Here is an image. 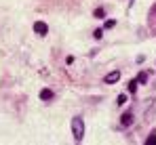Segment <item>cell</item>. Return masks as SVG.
<instances>
[{
	"instance_id": "cell-1",
	"label": "cell",
	"mask_w": 156,
	"mask_h": 145,
	"mask_svg": "<svg viewBox=\"0 0 156 145\" xmlns=\"http://www.w3.org/2000/svg\"><path fill=\"white\" fill-rule=\"evenodd\" d=\"M72 135H74V141H82L84 139V120L82 118H72Z\"/></svg>"
},
{
	"instance_id": "cell-2",
	"label": "cell",
	"mask_w": 156,
	"mask_h": 145,
	"mask_svg": "<svg viewBox=\"0 0 156 145\" xmlns=\"http://www.w3.org/2000/svg\"><path fill=\"white\" fill-rule=\"evenodd\" d=\"M34 32H36L38 36H47V34H49V25L44 23V21H36V23H34Z\"/></svg>"
},
{
	"instance_id": "cell-3",
	"label": "cell",
	"mask_w": 156,
	"mask_h": 145,
	"mask_svg": "<svg viewBox=\"0 0 156 145\" xmlns=\"http://www.w3.org/2000/svg\"><path fill=\"white\" fill-rule=\"evenodd\" d=\"M118 80H120V72H118V70H116V72H110V74L104 78L105 84H114V82H118Z\"/></svg>"
},
{
	"instance_id": "cell-4",
	"label": "cell",
	"mask_w": 156,
	"mask_h": 145,
	"mask_svg": "<svg viewBox=\"0 0 156 145\" xmlns=\"http://www.w3.org/2000/svg\"><path fill=\"white\" fill-rule=\"evenodd\" d=\"M131 124H133V114H131V112L122 114V120H120V128H127V126H131Z\"/></svg>"
},
{
	"instance_id": "cell-5",
	"label": "cell",
	"mask_w": 156,
	"mask_h": 145,
	"mask_svg": "<svg viewBox=\"0 0 156 145\" xmlns=\"http://www.w3.org/2000/svg\"><path fill=\"white\" fill-rule=\"evenodd\" d=\"M38 97H40L42 101H53V99H55V95H53V91H51V88H42Z\"/></svg>"
},
{
	"instance_id": "cell-6",
	"label": "cell",
	"mask_w": 156,
	"mask_h": 145,
	"mask_svg": "<svg viewBox=\"0 0 156 145\" xmlns=\"http://www.w3.org/2000/svg\"><path fill=\"white\" fill-rule=\"evenodd\" d=\"M137 82H139V84H146V82H148V74H146V72H139V76H137Z\"/></svg>"
},
{
	"instance_id": "cell-7",
	"label": "cell",
	"mask_w": 156,
	"mask_h": 145,
	"mask_svg": "<svg viewBox=\"0 0 156 145\" xmlns=\"http://www.w3.org/2000/svg\"><path fill=\"white\" fill-rule=\"evenodd\" d=\"M137 84H139L137 80H131L129 84H127V88H129V93H135V91H137Z\"/></svg>"
},
{
	"instance_id": "cell-8",
	"label": "cell",
	"mask_w": 156,
	"mask_h": 145,
	"mask_svg": "<svg viewBox=\"0 0 156 145\" xmlns=\"http://www.w3.org/2000/svg\"><path fill=\"white\" fill-rule=\"evenodd\" d=\"M146 145H156V130H152V135L148 137V141H146Z\"/></svg>"
},
{
	"instance_id": "cell-9",
	"label": "cell",
	"mask_w": 156,
	"mask_h": 145,
	"mask_svg": "<svg viewBox=\"0 0 156 145\" xmlns=\"http://www.w3.org/2000/svg\"><path fill=\"white\" fill-rule=\"evenodd\" d=\"M93 38H95V40H101V38H104V29H95V32H93Z\"/></svg>"
},
{
	"instance_id": "cell-10",
	"label": "cell",
	"mask_w": 156,
	"mask_h": 145,
	"mask_svg": "<svg viewBox=\"0 0 156 145\" xmlns=\"http://www.w3.org/2000/svg\"><path fill=\"white\" fill-rule=\"evenodd\" d=\"M95 17H97V19H104L105 11H104V9H95Z\"/></svg>"
},
{
	"instance_id": "cell-11",
	"label": "cell",
	"mask_w": 156,
	"mask_h": 145,
	"mask_svg": "<svg viewBox=\"0 0 156 145\" xmlns=\"http://www.w3.org/2000/svg\"><path fill=\"white\" fill-rule=\"evenodd\" d=\"M127 103V95H118V99H116V105H125Z\"/></svg>"
},
{
	"instance_id": "cell-12",
	"label": "cell",
	"mask_w": 156,
	"mask_h": 145,
	"mask_svg": "<svg viewBox=\"0 0 156 145\" xmlns=\"http://www.w3.org/2000/svg\"><path fill=\"white\" fill-rule=\"evenodd\" d=\"M114 25H116V19H105L104 27H108V29H110V27H114Z\"/></svg>"
}]
</instances>
